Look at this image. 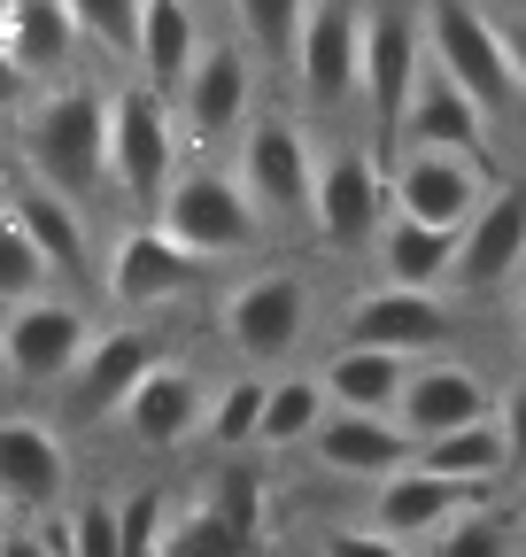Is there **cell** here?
<instances>
[{"mask_svg": "<svg viewBox=\"0 0 526 557\" xmlns=\"http://www.w3.org/2000/svg\"><path fill=\"white\" fill-rule=\"evenodd\" d=\"M16 171L54 186L62 201L93 209L109 194V163H101V78H62V86H39L24 109H16Z\"/></svg>", "mask_w": 526, "mask_h": 557, "instance_id": "obj_1", "label": "cell"}, {"mask_svg": "<svg viewBox=\"0 0 526 557\" xmlns=\"http://www.w3.org/2000/svg\"><path fill=\"white\" fill-rule=\"evenodd\" d=\"M418 24H426V62L488 116V132L496 139L518 132L526 124V94H518L511 54H503L496 9H480V0H418Z\"/></svg>", "mask_w": 526, "mask_h": 557, "instance_id": "obj_2", "label": "cell"}, {"mask_svg": "<svg viewBox=\"0 0 526 557\" xmlns=\"http://www.w3.org/2000/svg\"><path fill=\"white\" fill-rule=\"evenodd\" d=\"M101 163H109V194L132 218H155V201L171 194V178L186 171V139L163 94H148L140 78L101 86Z\"/></svg>", "mask_w": 526, "mask_h": 557, "instance_id": "obj_3", "label": "cell"}, {"mask_svg": "<svg viewBox=\"0 0 526 557\" xmlns=\"http://www.w3.org/2000/svg\"><path fill=\"white\" fill-rule=\"evenodd\" d=\"M310 325H317V287L295 263H255L248 278H233V287L217 295L225 357H240L263 380H272L279 364H295V348L310 341Z\"/></svg>", "mask_w": 526, "mask_h": 557, "instance_id": "obj_4", "label": "cell"}, {"mask_svg": "<svg viewBox=\"0 0 526 557\" xmlns=\"http://www.w3.org/2000/svg\"><path fill=\"white\" fill-rule=\"evenodd\" d=\"M233 178L263 233H310V178H317V132L295 109H255L233 139Z\"/></svg>", "mask_w": 526, "mask_h": 557, "instance_id": "obj_5", "label": "cell"}, {"mask_svg": "<svg viewBox=\"0 0 526 557\" xmlns=\"http://www.w3.org/2000/svg\"><path fill=\"white\" fill-rule=\"evenodd\" d=\"M148 225H163V240L186 248L193 263L255 256L263 240H272V233L255 225V209H248V194H240V178H233L225 156H186V171L171 178V194L155 201Z\"/></svg>", "mask_w": 526, "mask_h": 557, "instance_id": "obj_6", "label": "cell"}, {"mask_svg": "<svg viewBox=\"0 0 526 557\" xmlns=\"http://www.w3.org/2000/svg\"><path fill=\"white\" fill-rule=\"evenodd\" d=\"M387 225V156L364 139V124H341L317 139V178H310V240L356 256Z\"/></svg>", "mask_w": 526, "mask_h": 557, "instance_id": "obj_7", "label": "cell"}, {"mask_svg": "<svg viewBox=\"0 0 526 557\" xmlns=\"http://www.w3.org/2000/svg\"><path fill=\"white\" fill-rule=\"evenodd\" d=\"M163 357H171V348H163V325H155V318H116V325H93V341H86V357L71 364V380L47 395V403H54L47 418H54L62 434L116 426L124 395L140 387Z\"/></svg>", "mask_w": 526, "mask_h": 557, "instance_id": "obj_8", "label": "cell"}, {"mask_svg": "<svg viewBox=\"0 0 526 557\" xmlns=\"http://www.w3.org/2000/svg\"><path fill=\"white\" fill-rule=\"evenodd\" d=\"M418 70H426L418 0H356V116H364V139L379 156H387L394 124H403Z\"/></svg>", "mask_w": 526, "mask_h": 557, "instance_id": "obj_9", "label": "cell"}, {"mask_svg": "<svg viewBox=\"0 0 526 557\" xmlns=\"http://www.w3.org/2000/svg\"><path fill=\"white\" fill-rule=\"evenodd\" d=\"M255 78L263 70L248 62V47L225 32V39H202V54H193V70L178 78L171 94V116H178V139H186V156H225L240 124L263 109L255 101Z\"/></svg>", "mask_w": 526, "mask_h": 557, "instance_id": "obj_10", "label": "cell"}, {"mask_svg": "<svg viewBox=\"0 0 526 557\" xmlns=\"http://www.w3.org/2000/svg\"><path fill=\"white\" fill-rule=\"evenodd\" d=\"M287 86H295V116L317 132H341L356 124V0H310L295 62H287Z\"/></svg>", "mask_w": 526, "mask_h": 557, "instance_id": "obj_11", "label": "cell"}, {"mask_svg": "<svg viewBox=\"0 0 526 557\" xmlns=\"http://www.w3.org/2000/svg\"><path fill=\"white\" fill-rule=\"evenodd\" d=\"M93 341V310L86 295H39L24 310H0V380L24 387V395H54L71 380V364L86 357Z\"/></svg>", "mask_w": 526, "mask_h": 557, "instance_id": "obj_12", "label": "cell"}, {"mask_svg": "<svg viewBox=\"0 0 526 557\" xmlns=\"http://www.w3.org/2000/svg\"><path fill=\"white\" fill-rule=\"evenodd\" d=\"M71 434L47 410H0V511L16 527H47L71 504Z\"/></svg>", "mask_w": 526, "mask_h": 557, "instance_id": "obj_13", "label": "cell"}, {"mask_svg": "<svg viewBox=\"0 0 526 557\" xmlns=\"http://www.w3.org/2000/svg\"><path fill=\"white\" fill-rule=\"evenodd\" d=\"M488 194H496V163H480V156H441V148H394L387 156V209L411 225L465 233Z\"/></svg>", "mask_w": 526, "mask_h": 557, "instance_id": "obj_14", "label": "cell"}, {"mask_svg": "<svg viewBox=\"0 0 526 557\" xmlns=\"http://www.w3.org/2000/svg\"><path fill=\"white\" fill-rule=\"evenodd\" d=\"M456 325H465V310H456L449 295H411V287H356L334 318L341 348H387V357H441V348L456 341Z\"/></svg>", "mask_w": 526, "mask_h": 557, "instance_id": "obj_15", "label": "cell"}, {"mask_svg": "<svg viewBox=\"0 0 526 557\" xmlns=\"http://www.w3.org/2000/svg\"><path fill=\"white\" fill-rule=\"evenodd\" d=\"M526 271V171L496 178V194L473 209V225L456 233V263H449V302H488L511 295V278Z\"/></svg>", "mask_w": 526, "mask_h": 557, "instance_id": "obj_16", "label": "cell"}, {"mask_svg": "<svg viewBox=\"0 0 526 557\" xmlns=\"http://www.w3.org/2000/svg\"><path fill=\"white\" fill-rule=\"evenodd\" d=\"M193 278H202V263H193L186 248H171L163 225L132 218V225L109 240V256H101V271H93V287H101L124 318H155V310H171L178 295H193Z\"/></svg>", "mask_w": 526, "mask_h": 557, "instance_id": "obj_17", "label": "cell"}, {"mask_svg": "<svg viewBox=\"0 0 526 557\" xmlns=\"http://www.w3.org/2000/svg\"><path fill=\"white\" fill-rule=\"evenodd\" d=\"M210 372L193 364V357H163L140 387L124 395V410H116V434L140 449V457H171V449H186V442H202V410H210Z\"/></svg>", "mask_w": 526, "mask_h": 557, "instance_id": "obj_18", "label": "cell"}, {"mask_svg": "<svg viewBox=\"0 0 526 557\" xmlns=\"http://www.w3.org/2000/svg\"><path fill=\"white\" fill-rule=\"evenodd\" d=\"M0 209H9V218L24 225V240L47 256L54 287H71V295H86V287H93L101 256H93V225H86V209H78V201H62L54 186L24 178L16 163H0Z\"/></svg>", "mask_w": 526, "mask_h": 557, "instance_id": "obj_19", "label": "cell"}, {"mask_svg": "<svg viewBox=\"0 0 526 557\" xmlns=\"http://www.w3.org/2000/svg\"><path fill=\"white\" fill-rule=\"evenodd\" d=\"M473 418H496V387L473 357H456V348H441V357H418L403 395H394V426L411 434V449L473 426Z\"/></svg>", "mask_w": 526, "mask_h": 557, "instance_id": "obj_20", "label": "cell"}, {"mask_svg": "<svg viewBox=\"0 0 526 557\" xmlns=\"http://www.w3.org/2000/svg\"><path fill=\"white\" fill-rule=\"evenodd\" d=\"M465 504H488L480 487H456V480H441V472H426L418 457L403 465V472H387L379 487H372V504H364V527L372 534H387V542H403V549H418L426 534H441Z\"/></svg>", "mask_w": 526, "mask_h": 557, "instance_id": "obj_21", "label": "cell"}, {"mask_svg": "<svg viewBox=\"0 0 526 557\" xmlns=\"http://www.w3.org/2000/svg\"><path fill=\"white\" fill-rule=\"evenodd\" d=\"M394 148H441V156H480V163H496L503 139H496L488 116L426 62L418 86H411V101H403V124H394V139H387V156H394Z\"/></svg>", "mask_w": 526, "mask_h": 557, "instance_id": "obj_22", "label": "cell"}, {"mask_svg": "<svg viewBox=\"0 0 526 557\" xmlns=\"http://www.w3.org/2000/svg\"><path fill=\"white\" fill-rule=\"evenodd\" d=\"M302 449H310L317 472H334V480H372V487L418 457L411 434L394 426V418H364V410H325L317 434H310Z\"/></svg>", "mask_w": 526, "mask_h": 557, "instance_id": "obj_23", "label": "cell"}, {"mask_svg": "<svg viewBox=\"0 0 526 557\" xmlns=\"http://www.w3.org/2000/svg\"><path fill=\"white\" fill-rule=\"evenodd\" d=\"M0 54L16 62V78L39 94V86H62L78 78V32L62 16V0H9V24H0Z\"/></svg>", "mask_w": 526, "mask_h": 557, "instance_id": "obj_24", "label": "cell"}, {"mask_svg": "<svg viewBox=\"0 0 526 557\" xmlns=\"http://www.w3.org/2000/svg\"><path fill=\"white\" fill-rule=\"evenodd\" d=\"M202 16H193V0H140V32H132V78H140L148 94H178V78L193 70V54H202Z\"/></svg>", "mask_w": 526, "mask_h": 557, "instance_id": "obj_25", "label": "cell"}, {"mask_svg": "<svg viewBox=\"0 0 526 557\" xmlns=\"http://www.w3.org/2000/svg\"><path fill=\"white\" fill-rule=\"evenodd\" d=\"M325 387V410H364V418H394V395L411 380V357H387V348H325L310 364Z\"/></svg>", "mask_w": 526, "mask_h": 557, "instance_id": "obj_26", "label": "cell"}, {"mask_svg": "<svg viewBox=\"0 0 526 557\" xmlns=\"http://www.w3.org/2000/svg\"><path fill=\"white\" fill-rule=\"evenodd\" d=\"M372 271L379 287H411V295H449V263H456V233H434V225H411L387 209V225L372 233Z\"/></svg>", "mask_w": 526, "mask_h": 557, "instance_id": "obj_27", "label": "cell"}, {"mask_svg": "<svg viewBox=\"0 0 526 557\" xmlns=\"http://www.w3.org/2000/svg\"><path fill=\"white\" fill-rule=\"evenodd\" d=\"M418 465L441 472V480H456V487H480V496H496V487L511 480V442H503L496 418H473V426H456V434L426 442Z\"/></svg>", "mask_w": 526, "mask_h": 557, "instance_id": "obj_28", "label": "cell"}, {"mask_svg": "<svg viewBox=\"0 0 526 557\" xmlns=\"http://www.w3.org/2000/svg\"><path fill=\"white\" fill-rule=\"evenodd\" d=\"M418 557H526V519L503 511L496 496L488 504H465L441 534L418 542Z\"/></svg>", "mask_w": 526, "mask_h": 557, "instance_id": "obj_29", "label": "cell"}, {"mask_svg": "<svg viewBox=\"0 0 526 557\" xmlns=\"http://www.w3.org/2000/svg\"><path fill=\"white\" fill-rule=\"evenodd\" d=\"M325 418L317 372H272L263 380V418H255V449H302Z\"/></svg>", "mask_w": 526, "mask_h": 557, "instance_id": "obj_30", "label": "cell"}, {"mask_svg": "<svg viewBox=\"0 0 526 557\" xmlns=\"http://www.w3.org/2000/svg\"><path fill=\"white\" fill-rule=\"evenodd\" d=\"M225 9H233V39L248 47V62H255V70H279V78H287L310 0H225Z\"/></svg>", "mask_w": 526, "mask_h": 557, "instance_id": "obj_31", "label": "cell"}, {"mask_svg": "<svg viewBox=\"0 0 526 557\" xmlns=\"http://www.w3.org/2000/svg\"><path fill=\"white\" fill-rule=\"evenodd\" d=\"M255 418H263V372H233V380L210 387L202 442L225 449V457H240V449H255Z\"/></svg>", "mask_w": 526, "mask_h": 557, "instance_id": "obj_32", "label": "cell"}, {"mask_svg": "<svg viewBox=\"0 0 526 557\" xmlns=\"http://www.w3.org/2000/svg\"><path fill=\"white\" fill-rule=\"evenodd\" d=\"M47 542L62 557H116V496H71L47 519Z\"/></svg>", "mask_w": 526, "mask_h": 557, "instance_id": "obj_33", "label": "cell"}, {"mask_svg": "<svg viewBox=\"0 0 526 557\" xmlns=\"http://www.w3.org/2000/svg\"><path fill=\"white\" fill-rule=\"evenodd\" d=\"M39 295H54V271H47V256L24 240V225L0 209V310H24V302H39ZM71 295V287H62Z\"/></svg>", "mask_w": 526, "mask_h": 557, "instance_id": "obj_34", "label": "cell"}, {"mask_svg": "<svg viewBox=\"0 0 526 557\" xmlns=\"http://www.w3.org/2000/svg\"><path fill=\"white\" fill-rule=\"evenodd\" d=\"M62 16H71L78 47L93 54H132V32H140V0H62Z\"/></svg>", "mask_w": 526, "mask_h": 557, "instance_id": "obj_35", "label": "cell"}, {"mask_svg": "<svg viewBox=\"0 0 526 557\" xmlns=\"http://www.w3.org/2000/svg\"><path fill=\"white\" fill-rule=\"evenodd\" d=\"M163 534H171V487L116 496V557H163Z\"/></svg>", "mask_w": 526, "mask_h": 557, "instance_id": "obj_36", "label": "cell"}, {"mask_svg": "<svg viewBox=\"0 0 526 557\" xmlns=\"http://www.w3.org/2000/svg\"><path fill=\"white\" fill-rule=\"evenodd\" d=\"M317 557H418V549H403V542L372 534L364 519H349V527H325L317 534Z\"/></svg>", "mask_w": 526, "mask_h": 557, "instance_id": "obj_37", "label": "cell"}, {"mask_svg": "<svg viewBox=\"0 0 526 557\" xmlns=\"http://www.w3.org/2000/svg\"><path fill=\"white\" fill-rule=\"evenodd\" d=\"M496 426H503V442H511V480H526V372L496 395Z\"/></svg>", "mask_w": 526, "mask_h": 557, "instance_id": "obj_38", "label": "cell"}, {"mask_svg": "<svg viewBox=\"0 0 526 557\" xmlns=\"http://www.w3.org/2000/svg\"><path fill=\"white\" fill-rule=\"evenodd\" d=\"M496 32H503V54H511L518 94H526V9H496Z\"/></svg>", "mask_w": 526, "mask_h": 557, "instance_id": "obj_39", "label": "cell"}, {"mask_svg": "<svg viewBox=\"0 0 526 557\" xmlns=\"http://www.w3.org/2000/svg\"><path fill=\"white\" fill-rule=\"evenodd\" d=\"M0 557H62V549L47 542V527H9L0 534Z\"/></svg>", "mask_w": 526, "mask_h": 557, "instance_id": "obj_40", "label": "cell"}, {"mask_svg": "<svg viewBox=\"0 0 526 557\" xmlns=\"http://www.w3.org/2000/svg\"><path fill=\"white\" fill-rule=\"evenodd\" d=\"M511 325H518V341H526V271L511 278Z\"/></svg>", "mask_w": 526, "mask_h": 557, "instance_id": "obj_41", "label": "cell"}, {"mask_svg": "<svg viewBox=\"0 0 526 557\" xmlns=\"http://www.w3.org/2000/svg\"><path fill=\"white\" fill-rule=\"evenodd\" d=\"M480 9H526V0H480Z\"/></svg>", "mask_w": 526, "mask_h": 557, "instance_id": "obj_42", "label": "cell"}, {"mask_svg": "<svg viewBox=\"0 0 526 557\" xmlns=\"http://www.w3.org/2000/svg\"><path fill=\"white\" fill-rule=\"evenodd\" d=\"M9 527H16V519H9V511H0V534H9Z\"/></svg>", "mask_w": 526, "mask_h": 557, "instance_id": "obj_43", "label": "cell"}, {"mask_svg": "<svg viewBox=\"0 0 526 557\" xmlns=\"http://www.w3.org/2000/svg\"><path fill=\"white\" fill-rule=\"evenodd\" d=\"M0 24H9V0H0Z\"/></svg>", "mask_w": 526, "mask_h": 557, "instance_id": "obj_44", "label": "cell"}, {"mask_svg": "<svg viewBox=\"0 0 526 557\" xmlns=\"http://www.w3.org/2000/svg\"><path fill=\"white\" fill-rule=\"evenodd\" d=\"M518 519H526V504H518Z\"/></svg>", "mask_w": 526, "mask_h": 557, "instance_id": "obj_45", "label": "cell"}]
</instances>
